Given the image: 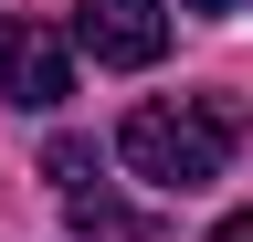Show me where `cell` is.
Here are the masks:
<instances>
[{"mask_svg": "<svg viewBox=\"0 0 253 242\" xmlns=\"http://www.w3.org/2000/svg\"><path fill=\"white\" fill-rule=\"evenodd\" d=\"M243 147V105L232 95H179V105H137L116 127V158L158 179V190H211L221 158Z\"/></svg>", "mask_w": 253, "mask_h": 242, "instance_id": "1", "label": "cell"}, {"mask_svg": "<svg viewBox=\"0 0 253 242\" xmlns=\"http://www.w3.org/2000/svg\"><path fill=\"white\" fill-rule=\"evenodd\" d=\"M74 42L95 53V64L137 74V64L169 53V11H158V0H74Z\"/></svg>", "mask_w": 253, "mask_h": 242, "instance_id": "2", "label": "cell"}, {"mask_svg": "<svg viewBox=\"0 0 253 242\" xmlns=\"http://www.w3.org/2000/svg\"><path fill=\"white\" fill-rule=\"evenodd\" d=\"M0 95L11 105H63L74 95V53L53 21H0Z\"/></svg>", "mask_w": 253, "mask_h": 242, "instance_id": "3", "label": "cell"}, {"mask_svg": "<svg viewBox=\"0 0 253 242\" xmlns=\"http://www.w3.org/2000/svg\"><path fill=\"white\" fill-rule=\"evenodd\" d=\"M63 221H74V242H158V221H148V210H126L106 179L63 190Z\"/></svg>", "mask_w": 253, "mask_h": 242, "instance_id": "4", "label": "cell"}, {"mask_svg": "<svg viewBox=\"0 0 253 242\" xmlns=\"http://www.w3.org/2000/svg\"><path fill=\"white\" fill-rule=\"evenodd\" d=\"M42 179L84 190V179H95V147H84V137H53V147H42Z\"/></svg>", "mask_w": 253, "mask_h": 242, "instance_id": "5", "label": "cell"}, {"mask_svg": "<svg viewBox=\"0 0 253 242\" xmlns=\"http://www.w3.org/2000/svg\"><path fill=\"white\" fill-rule=\"evenodd\" d=\"M211 242H253V210H232V221H221V232H211Z\"/></svg>", "mask_w": 253, "mask_h": 242, "instance_id": "6", "label": "cell"}, {"mask_svg": "<svg viewBox=\"0 0 253 242\" xmlns=\"http://www.w3.org/2000/svg\"><path fill=\"white\" fill-rule=\"evenodd\" d=\"M179 11H243V0H179Z\"/></svg>", "mask_w": 253, "mask_h": 242, "instance_id": "7", "label": "cell"}]
</instances>
